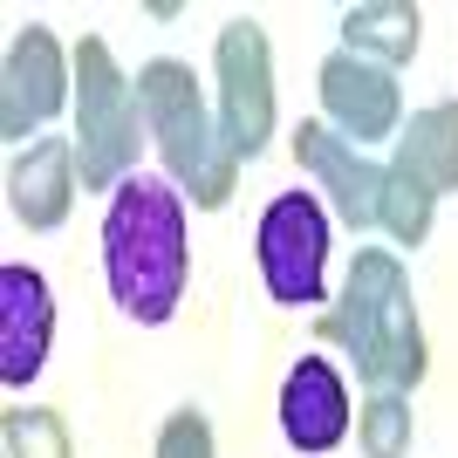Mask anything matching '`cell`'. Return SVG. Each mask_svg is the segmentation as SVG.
Returning a JSON list of instances; mask_svg holds the SVG:
<instances>
[{
	"mask_svg": "<svg viewBox=\"0 0 458 458\" xmlns=\"http://www.w3.org/2000/svg\"><path fill=\"white\" fill-rule=\"evenodd\" d=\"M103 274H110V294L131 322L157 328L178 315L191 247H185V206H178V191L165 178L131 172L110 191V212H103Z\"/></svg>",
	"mask_w": 458,
	"mask_h": 458,
	"instance_id": "1",
	"label": "cell"
},
{
	"mask_svg": "<svg viewBox=\"0 0 458 458\" xmlns=\"http://www.w3.org/2000/svg\"><path fill=\"white\" fill-rule=\"evenodd\" d=\"M328 335L356 356V377L369 390H418L424 383V328L411 308V281L390 253L377 247L356 253L343 308L328 315Z\"/></svg>",
	"mask_w": 458,
	"mask_h": 458,
	"instance_id": "2",
	"label": "cell"
},
{
	"mask_svg": "<svg viewBox=\"0 0 458 458\" xmlns=\"http://www.w3.org/2000/svg\"><path fill=\"white\" fill-rule=\"evenodd\" d=\"M137 103H144V131L157 137L165 151V172L191 191V206L219 212L233 199V178H240V157L206 116V96L191 82L185 62H144L137 76Z\"/></svg>",
	"mask_w": 458,
	"mask_h": 458,
	"instance_id": "3",
	"label": "cell"
},
{
	"mask_svg": "<svg viewBox=\"0 0 458 458\" xmlns=\"http://www.w3.org/2000/svg\"><path fill=\"white\" fill-rule=\"evenodd\" d=\"M76 172H82V191H116L137 165V123H144V103L131 96L116 55L103 41H82L76 48Z\"/></svg>",
	"mask_w": 458,
	"mask_h": 458,
	"instance_id": "4",
	"label": "cell"
},
{
	"mask_svg": "<svg viewBox=\"0 0 458 458\" xmlns=\"http://www.w3.org/2000/svg\"><path fill=\"white\" fill-rule=\"evenodd\" d=\"M328 267V212L315 191H281L260 212V281L281 308H315Z\"/></svg>",
	"mask_w": 458,
	"mask_h": 458,
	"instance_id": "5",
	"label": "cell"
},
{
	"mask_svg": "<svg viewBox=\"0 0 458 458\" xmlns=\"http://www.w3.org/2000/svg\"><path fill=\"white\" fill-rule=\"evenodd\" d=\"M219 137L233 144V157H253L274 137V69H267V35L253 21H226L219 48Z\"/></svg>",
	"mask_w": 458,
	"mask_h": 458,
	"instance_id": "6",
	"label": "cell"
},
{
	"mask_svg": "<svg viewBox=\"0 0 458 458\" xmlns=\"http://www.w3.org/2000/svg\"><path fill=\"white\" fill-rule=\"evenodd\" d=\"M69 96V69H62V48L48 28H21L14 48H7V76H0V137H28L41 131L48 116L62 110Z\"/></svg>",
	"mask_w": 458,
	"mask_h": 458,
	"instance_id": "7",
	"label": "cell"
},
{
	"mask_svg": "<svg viewBox=\"0 0 458 458\" xmlns=\"http://www.w3.org/2000/svg\"><path fill=\"white\" fill-rule=\"evenodd\" d=\"M48 335H55V301L35 267L7 260L0 267V383L28 390L48 363Z\"/></svg>",
	"mask_w": 458,
	"mask_h": 458,
	"instance_id": "8",
	"label": "cell"
},
{
	"mask_svg": "<svg viewBox=\"0 0 458 458\" xmlns=\"http://www.w3.org/2000/svg\"><path fill=\"white\" fill-rule=\"evenodd\" d=\"M294 157L322 178V191H328V206H335L343 226L369 233L383 219V172L349 144V137H335L328 123H301V131H294Z\"/></svg>",
	"mask_w": 458,
	"mask_h": 458,
	"instance_id": "9",
	"label": "cell"
},
{
	"mask_svg": "<svg viewBox=\"0 0 458 458\" xmlns=\"http://www.w3.org/2000/svg\"><path fill=\"white\" fill-rule=\"evenodd\" d=\"M322 110H328V131L363 151V144L397 131V82H390V69L343 48V55L322 62Z\"/></svg>",
	"mask_w": 458,
	"mask_h": 458,
	"instance_id": "10",
	"label": "cell"
},
{
	"mask_svg": "<svg viewBox=\"0 0 458 458\" xmlns=\"http://www.w3.org/2000/svg\"><path fill=\"white\" fill-rule=\"evenodd\" d=\"M281 431L294 452H335L349 438V390L328 356H301L281 383Z\"/></svg>",
	"mask_w": 458,
	"mask_h": 458,
	"instance_id": "11",
	"label": "cell"
},
{
	"mask_svg": "<svg viewBox=\"0 0 458 458\" xmlns=\"http://www.w3.org/2000/svg\"><path fill=\"white\" fill-rule=\"evenodd\" d=\"M76 137H41L35 151L14 157V172H7V206L28 233H55L76 206Z\"/></svg>",
	"mask_w": 458,
	"mask_h": 458,
	"instance_id": "12",
	"label": "cell"
},
{
	"mask_svg": "<svg viewBox=\"0 0 458 458\" xmlns=\"http://www.w3.org/2000/svg\"><path fill=\"white\" fill-rule=\"evenodd\" d=\"M397 172H411L431 191H458V103H431L397 137Z\"/></svg>",
	"mask_w": 458,
	"mask_h": 458,
	"instance_id": "13",
	"label": "cell"
},
{
	"mask_svg": "<svg viewBox=\"0 0 458 458\" xmlns=\"http://www.w3.org/2000/svg\"><path fill=\"white\" fill-rule=\"evenodd\" d=\"M418 35H424V14L411 0H363V7H349L343 14V41L349 55L363 62H411L418 55Z\"/></svg>",
	"mask_w": 458,
	"mask_h": 458,
	"instance_id": "14",
	"label": "cell"
},
{
	"mask_svg": "<svg viewBox=\"0 0 458 458\" xmlns=\"http://www.w3.org/2000/svg\"><path fill=\"white\" fill-rule=\"evenodd\" d=\"M431 206H438V191L418 185L411 172H383V219L377 226L397 240V247H424V233H431Z\"/></svg>",
	"mask_w": 458,
	"mask_h": 458,
	"instance_id": "15",
	"label": "cell"
},
{
	"mask_svg": "<svg viewBox=\"0 0 458 458\" xmlns=\"http://www.w3.org/2000/svg\"><path fill=\"white\" fill-rule=\"evenodd\" d=\"M356 438H363L369 458H403L411 452V403H403V390H377V397L363 403Z\"/></svg>",
	"mask_w": 458,
	"mask_h": 458,
	"instance_id": "16",
	"label": "cell"
},
{
	"mask_svg": "<svg viewBox=\"0 0 458 458\" xmlns=\"http://www.w3.org/2000/svg\"><path fill=\"white\" fill-rule=\"evenodd\" d=\"M7 458H76V452H69V424H62V411H41V403L7 411Z\"/></svg>",
	"mask_w": 458,
	"mask_h": 458,
	"instance_id": "17",
	"label": "cell"
},
{
	"mask_svg": "<svg viewBox=\"0 0 458 458\" xmlns=\"http://www.w3.org/2000/svg\"><path fill=\"white\" fill-rule=\"evenodd\" d=\"M157 458H212V424L199 411H172L157 431Z\"/></svg>",
	"mask_w": 458,
	"mask_h": 458,
	"instance_id": "18",
	"label": "cell"
}]
</instances>
